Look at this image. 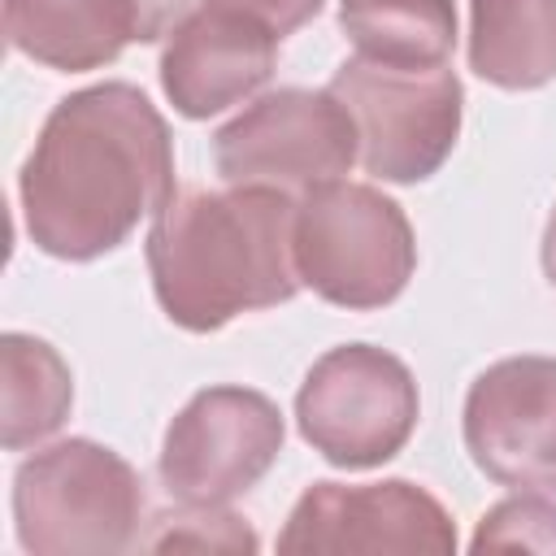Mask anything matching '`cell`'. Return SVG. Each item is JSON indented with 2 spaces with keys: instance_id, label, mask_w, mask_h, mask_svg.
Listing matches in <instances>:
<instances>
[{
  "instance_id": "obj_1",
  "label": "cell",
  "mask_w": 556,
  "mask_h": 556,
  "mask_svg": "<svg viewBox=\"0 0 556 556\" xmlns=\"http://www.w3.org/2000/svg\"><path fill=\"white\" fill-rule=\"evenodd\" d=\"M17 191L39 252L96 261L174 200L169 126L130 83L83 87L48 113Z\"/></svg>"
},
{
  "instance_id": "obj_3",
  "label": "cell",
  "mask_w": 556,
  "mask_h": 556,
  "mask_svg": "<svg viewBox=\"0 0 556 556\" xmlns=\"http://www.w3.org/2000/svg\"><path fill=\"white\" fill-rule=\"evenodd\" d=\"M17 543L35 556L126 552L143 521L139 473L104 443L61 439L13 473Z\"/></svg>"
},
{
  "instance_id": "obj_10",
  "label": "cell",
  "mask_w": 556,
  "mask_h": 556,
  "mask_svg": "<svg viewBox=\"0 0 556 556\" xmlns=\"http://www.w3.org/2000/svg\"><path fill=\"white\" fill-rule=\"evenodd\" d=\"M465 447L491 482L556 495V361L486 365L465 395Z\"/></svg>"
},
{
  "instance_id": "obj_7",
  "label": "cell",
  "mask_w": 556,
  "mask_h": 556,
  "mask_svg": "<svg viewBox=\"0 0 556 556\" xmlns=\"http://www.w3.org/2000/svg\"><path fill=\"white\" fill-rule=\"evenodd\" d=\"M356 156V126L330 87L269 91L230 117L213 143L226 187H274L287 195L343 178Z\"/></svg>"
},
{
  "instance_id": "obj_9",
  "label": "cell",
  "mask_w": 556,
  "mask_h": 556,
  "mask_svg": "<svg viewBox=\"0 0 556 556\" xmlns=\"http://www.w3.org/2000/svg\"><path fill=\"white\" fill-rule=\"evenodd\" d=\"M456 547V526L447 508L421 491L417 482L387 478V482H313L282 534L278 552L313 556V552H430L447 556Z\"/></svg>"
},
{
  "instance_id": "obj_11",
  "label": "cell",
  "mask_w": 556,
  "mask_h": 556,
  "mask_svg": "<svg viewBox=\"0 0 556 556\" xmlns=\"http://www.w3.org/2000/svg\"><path fill=\"white\" fill-rule=\"evenodd\" d=\"M274 61V30L235 9L200 4L169 30V43L161 52V87L182 117L200 122L265 87Z\"/></svg>"
},
{
  "instance_id": "obj_12",
  "label": "cell",
  "mask_w": 556,
  "mask_h": 556,
  "mask_svg": "<svg viewBox=\"0 0 556 556\" xmlns=\"http://www.w3.org/2000/svg\"><path fill=\"white\" fill-rule=\"evenodd\" d=\"M191 13V0H4L9 43L48 70H96L126 43H156Z\"/></svg>"
},
{
  "instance_id": "obj_18",
  "label": "cell",
  "mask_w": 556,
  "mask_h": 556,
  "mask_svg": "<svg viewBox=\"0 0 556 556\" xmlns=\"http://www.w3.org/2000/svg\"><path fill=\"white\" fill-rule=\"evenodd\" d=\"M204 4H217V9H235L252 22H261L265 30H274L278 39L300 30L304 22H313L321 13L326 0H204Z\"/></svg>"
},
{
  "instance_id": "obj_8",
  "label": "cell",
  "mask_w": 556,
  "mask_h": 556,
  "mask_svg": "<svg viewBox=\"0 0 556 556\" xmlns=\"http://www.w3.org/2000/svg\"><path fill=\"white\" fill-rule=\"evenodd\" d=\"M282 452V413L252 387L195 391L161 443V482L178 504H230Z\"/></svg>"
},
{
  "instance_id": "obj_16",
  "label": "cell",
  "mask_w": 556,
  "mask_h": 556,
  "mask_svg": "<svg viewBox=\"0 0 556 556\" xmlns=\"http://www.w3.org/2000/svg\"><path fill=\"white\" fill-rule=\"evenodd\" d=\"M556 552V495L547 491H517L513 500L495 504L473 534V552Z\"/></svg>"
},
{
  "instance_id": "obj_15",
  "label": "cell",
  "mask_w": 556,
  "mask_h": 556,
  "mask_svg": "<svg viewBox=\"0 0 556 556\" xmlns=\"http://www.w3.org/2000/svg\"><path fill=\"white\" fill-rule=\"evenodd\" d=\"M74 378L70 365L35 334L9 330L0 339V439L9 452H22L70 417Z\"/></svg>"
},
{
  "instance_id": "obj_13",
  "label": "cell",
  "mask_w": 556,
  "mask_h": 556,
  "mask_svg": "<svg viewBox=\"0 0 556 556\" xmlns=\"http://www.w3.org/2000/svg\"><path fill=\"white\" fill-rule=\"evenodd\" d=\"M469 65L504 91L556 78V0H469Z\"/></svg>"
},
{
  "instance_id": "obj_2",
  "label": "cell",
  "mask_w": 556,
  "mask_h": 556,
  "mask_svg": "<svg viewBox=\"0 0 556 556\" xmlns=\"http://www.w3.org/2000/svg\"><path fill=\"white\" fill-rule=\"evenodd\" d=\"M291 222L295 200L274 187L174 195L148 230V269L165 317L208 334L239 313L291 300L300 291Z\"/></svg>"
},
{
  "instance_id": "obj_14",
  "label": "cell",
  "mask_w": 556,
  "mask_h": 556,
  "mask_svg": "<svg viewBox=\"0 0 556 556\" xmlns=\"http://www.w3.org/2000/svg\"><path fill=\"white\" fill-rule=\"evenodd\" d=\"M339 26L356 56L400 70L443 65L456 48L452 0H339Z\"/></svg>"
},
{
  "instance_id": "obj_17",
  "label": "cell",
  "mask_w": 556,
  "mask_h": 556,
  "mask_svg": "<svg viewBox=\"0 0 556 556\" xmlns=\"http://www.w3.org/2000/svg\"><path fill=\"white\" fill-rule=\"evenodd\" d=\"M148 547H191V552H256V534L243 526V517L226 513L222 504H182L178 513H165L156 521V534Z\"/></svg>"
},
{
  "instance_id": "obj_6",
  "label": "cell",
  "mask_w": 556,
  "mask_h": 556,
  "mask_svg": "<svg viewBox=\"0 0 556 556\" xmlns=\"http://www.w3.org/2000/svg\"><path fill=\"white\" fill-rule=\"evenodd\" d=\"M421 400L408 365L369 343L330 348L300 382V434L339 469H374L391 460L413 426Z\"/></svg>"
},
{
  "instance_id": "obj_4",
  "label": "cell",
  "mask_w": 556,
  "mask_h": 556,
  "mask_svg": "<svg viewBox=\"0 0 556 556\" xmlns=\"http://www.w3.org/2000/svg\"><path fill=\"white\" fill-rule=\"evenodd\" d=\"M291 252L300 282L339 308H382L417 269L404 208L378 187L348 178L321 182L295 200Z\"/></svg>"
},
{
  "instance_id": "obj_19",
  "label": "cell",
  "mask_w": 556,
  "mask_h": 556,
  "mask_svg": "<svg viewBox=\"0 0 556 556\" xmlns=\"http://www.w3.org/2000/svg\"><path fill=\"white\" fill-rule=\"evenodd\" d=\"M543 274H547V282L556 287V208H552L547 230H543Z\"/></svg>"
},
{
  "instance_id": "obj_5",
  "label": "cell",
  "mask_w": 556,
  "mask_h": 556,
  "mask_svg": "<svg viewBox=\"0 0 556 556\" xmlns=\"http://www.w3.org/2000/svg\"><path fill=\"white\" fill-rule=\"evenodd\" d=\"M330 91L356 126L365 174L382 182H421L456 148L460 78L447 65L400 70L352 56L334 70Z\"/></svg>"
}]
</instances>
